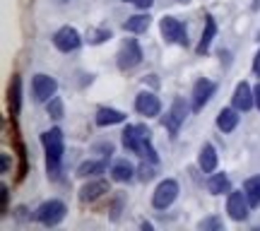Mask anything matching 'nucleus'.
Listing matches in <instances>:
<instances>
[{
	"mask_svg": "<svg viewBox=\"0 0 260 231\" xmlns=\"http://www.w3.org/2000/svg\"><path fill=\"white\" fill-rule=\"evenodd\" d=\"M82 34L77 31L75 27H70V24H65V27H60L53 34V46L60 51V53H75L77 48L82 46Z\"/></svg>",
	"mask_w": 260,
	"mask_h": 231,
	"instance_id": "9d476101",
	"label": "nucleus"
},
{
	"mask_svg": "<svg viewBox=\"0 0 260 231\" xmlns=\"http://www.w3.org/2000/svg\"><path fill=\"white\" fill-rule=\"evenodd\" d=\"M123 147L130 149L133 154H140L142 159H147V161H152V164H157L159 157H157V149L152 147V130L147 128V125H125V130H123Z\"/></svg>",
	"mask_w": 260,
	"mask_h": 231,
	"instance_id": "f03ea898",
	"label": "nucleus"
},
{
	"mask_svg": "<svg viewBox=\"0 0 260 231\" xmlns=\"http://www.w3.org/2000/svg\"><path fill=\"white\" fill-rule=\"evenodd\" d=\"M214 37H217V22H214L212 15H207V17H205L203 34H200V44L195 46V53H198V56H205V53H210Z\"/></svg>",
	"mask_w": 260,
	"mask_h": 231,
	"instance_id": "dca6fc26",
	"label": "nucleus"
},
{
	"mask_svg": "<svg viewBox=\"0 0 260 231\" xmlns=\"http://www.w3.org/2000/svg\"><path fill=\"white\" fill-rule=\"evenodd\" d=\"M253 75L260 80V48H258V53H255V58H253Z\"/></svg>",
	"mask_w": 260,
	"mask_h": 231,
	"instance_id": "473e14b6",
	"label": "nucleus"
},
{
	"mask_svg": "<svg viewBox=\"0 0 260 231\" xmlns=\"http://www.w3.org/2000/svg\"><path fill=\"white\" fill-rule=\"evenodd\" d=\"M65 214H68V207H65L63 200L51 197V200H46V203H41L37 207V212H34V222L44 224V226H58V224L65 219Z\"/></svg>",
	"mask_w": 260,
	"mask_h": 231,
	"instance_id": "39448f33",
	"label": "nucleus"
},
{
	"mask_svg": "<svg viewBox=\"0 0 260 231\" xmlns=\"http://www.w3.org/2000/svg\"><path fill=\"white\" fill-rule=\"evenodd\" d=\"M159 31H161V39H164L167 44L183 46V48H188V44H190V39H188V27L178 17L164 15V17L159 19Z\"/></svg>",
	"mask_w": 260,
	"mask_h": 231,
	"instance_id": "7ed1b4c3",
	"label": "nucleus"
},
{
	"mask_svg": "<svg viewBox=\"0 0 260 231\" xmlns=\"http://www.w3.org/2000/svg\"><path fill=\"white\" fill-rule=\"evenodd\" d=\"M190 111H193V104H188L183 96H176V99L171 102V109H169L167 116H164V128L169 130V138H176L178 130L186 123Z\"/></svg>",
	"mask_w": 260,
	"mask_h": 231,
	"instance_id": "20e7f679",
	"label": "nucleus"
},
{
	"mask_svg": "<svg viewBox=\"0 0 260 231\" xmlns=\"http://www.w3.org/2000/svg\"><path fill=\"white\" fill-rule=\"evenodd\" d=\"M41 147L46 154V174L48 178L58 181L63 169V152H65V135L60 128H51L41 133Z\"/></svg>",
	"mask_w": 260,
	"mask_h": 231,
	"instance_id": "f257e3e1",
	"label": "nucleus"
},
{
	"mask_svg": "<svg viewBox=\"0 0 260 231\" xmlns=\"http://www.w3.org/2000/svg\"><path fill=\"white\" fill-rule=\"evenodd\" d=\"M142 58H145V53L140 48L138 39H125L121 48H118V53H116V65H118V70L128 73V70H133V68H138L142 63Z\"/></svg>",
	"mask_w": 260,
	"mask_h": 231,
	"instance_id": "423d86ee",
	"label": "nucleus"
},
{
	"mask_svg": "<svg viewBox=\"0 0 260 231\" xmlns=\"http://www.w3.org/2000/svg\"><path fill=\"white\" fill-rule=\"evenodd\" d=\"M94 152H102L104 159H109L113 154V145L111 142H102V145H94Z\"/></svg>",
	"mask_w": 260,
	"mask_h": 231,
	"instance_id": "c85d7f7f",
	"label": "nucleus"
},
{
	"mask_svg": "<svg viewBox=\"0 0 260 231\" xmlns=\"http://www.w3.org/2000/svg\"><path fill=\"white\" fill-rule=\"evenodd\" d=\"M232 106L234 109H239L241 113L251 111L253 106H255V94H253V87L246 82V80L236 84V89H234V94H232Z\"/></svg>",
	"mask_w": 260,
	"mask_h": 231,
	"instance_id": "4468645a",
	"label": "nucleus"
},
{
	"mask_svg": "<svg viewBox=\"0 0 260 231\" xmlns=\"http://www.w3.org/2000/svg\"><path fill=\"white\" fill-rule=\"evenodd\" d=\"M135 174H138V169L133 167L128 159H118L111 164V181H116V183H128L135 178Z\"/></svg>",
	"mask_w": 260,
	"mask_h": 231,
	"instance_id": "412c9836",
	"label": "nucleus"
},
{
	"mask_svg": "<svg viewBox=\"0 0 260 231\" xmlns=\"http://www.w3.org/2000/svg\"><path fill=\"white\" fill-rule=\"evenodd\" d=\"M243 190H246V195H248L253 210H255V207H260V176H251V178H246Z\"/></svg>",
	"mask_w": 260,
	"mask_h": 231,
	"instance_id": "393cba45",
	"label": "nucleus"
},
{
	"mask_svg": "<svg viewBox=\"0 0 260 231\" xmlns=\"http://www.w3.org/2000/svg\"><path fill=\"white\" fill-rule=\"evenodd\" d=\"M0 203H3V214L8 212V205H10V188L5 183L0 185Z\"/></svg>",
	"mask_w": 260,
	"mask_h": 231,
	"instance_id": "c756f323",
	"label": "nucleus"
},
{
	"mask_svg": "<svg viewBox=\"0 0 260 231\" xmlns=\"http://www.w3.org/2000/svg\"><path fill=\"white\" fill-rule=\"evenodd\" d=\"M106 169H109V159H87V161H82L80 167H77V174L80 178H96V176L106 174Z\"/></svg>",
	"mask_w": 260,
	"mask_h": 231,
	"instance_id": "6ab92c4d",
	"label": "nucleus"
},
{
	"mask_svg": "<svg viewBox=\"0 0 260 231\" xmlns=\"http://www.w3.org/2000/svg\"><path fill=\"white\" fill-rule=\"evenodd\" d=\"M251 210L253 207H251V200H248L246 190H232V193L226 195V214H229V219L246 222Z\"/></svg>",
	"mask_w": 260,
	"mask_h": 231,
	"instance_id": "6e6552de",
	"label": "nucleus"
},
{
	"mask_svg": "<svg viewBox=\"0 0 260 231\" xmlns=\"http://www.w3.org/2000/svg\"><path fill=\"white\" fill-rule=\"evenodd\" d=\"M178 193H181V188H178L176 178L159 181L157 188H154V193H152V207H154V210H169L171 205L176 203Z\"/></svg>",
	"mask_w": 260,
	"mask_h": 231,
	"instance_id": "0eeeda50",
	"label": "nucleus"
},
{
	"mask_svg": "<svg viewBox=\"0 0 260 231\" xmlns=\"http://www.w3.org/2000/svg\"><path fill=\"white\" fill-rule=\"evenodd\" d=\"M253 94H255V109L260 111V82L253 87Z\"/></svg>",
	"mask_w": 260,
	"mask_h": 231,
	"instance_id": "72a5a7b5",
	"label": "nucleus"
},
{
	"mask_svg": "<svg viewBox=\"0 0 260 231\" xmlns=\"http://www.w3.org/2000/svg\"><path fill=\"white\" fill-rule=\"evenodd\" d=\"M8 104H10V113H12V118L19 116V111H22V77H19V75H12V80H10Z\"/></svg>",
	"mask_w": 260,
	"mask_h": 231,
	"instance_id": "aec40b11",
	"label": "nucleus"
},
{
	"mask_svg": "<svg viewBox=\"0 0 260 231\" xmlns=\"http://www.w3.org/2000/svg\"><path fill=\"white\" fill-rule=\"evenodd\" d=\"M128 116L118 109H111V106H99L96 109V116H94V123L99 128H111V125H118V123H125Z\"/></svg>",
	"mask_w": 260,
	"mask_h": 231,
	"instance_id": "2eb2a0df",
	"label": "nucleus"
},
{
	"mask_svg": "<svg viewBox=\"0 0 260 231\" xmlns=\"http://www.w3.org/2000/svg\"><path fill=\"white\" fill-rule=\"evenodd\" d=\"M174 3H178V5H186L188 0H174Z\"/></svg>",
	"mask_w": 260,
	"mask_h": 231,
	"instance_id": "f704fd0d",
	"label": "nucleus"
},
{
	"mask_svg": "<svg viewBox=\"0 0 260 231\" xmlns=\"http://www.w3.org/2000/svg\"><path fill=\"white\" fill-rule=\"evenodd\" d=\"M149 24H152V17H149V12H138V15H130L125 22H123V29L128 31V34H142V31H147Z\"/></svg>",
	"mask_w": 260,
	"mask_h": 231,
	"instance_id": "4be33fe9",
	"label": "nucleus"
},
{
	"mask_svg": "<svg viewBox=\"0 0 260 231\" xmlns=\"http://www.w3.org/2000/svg\"><path fill=\"white\" fill-rule=\"evenodd\" d=\"M135 111H138L140 116H145V118H157L159 113H161V102H159V96L154 92L142 89V92L135 96Z\"/></svg>",
	"mask_w": 260,
	"mask_h": 231,
	"instance_id": "f8f14e48",
	"label": "nucleus"
},
{
	"mask_svg": "<svg viewBox=\"0 0 260 231\" xmlns=\"http://www.w3.org/2000/svg\"><path fill=\"white\" fill-rule=\"evenodd\" d=\"M138 178L142 181V183L152 181V178H154V164H152V161H149V164H140V169H138Z\"/></svg>",
	"mask_w": 260,
	"mask_h": 231,
	"instance_id": "cd10ccee",
	"label": "nucleus"
},
{
	"mask_svg": "<svg viewBox=\"0 0 260 231\" xmlns=\"http://www.w3.org/2000/svg\"><path fill=\"white\" fill-rule=\"evenodd\" d=\"M111 193V183L106 181V178H92L89 183H84L82 188H80V200L82 203H96L99 197H104V195Z\"/></svg>",
	"mask_w": 260,
	"mask_h": 231,
	"instance_id": "ddd939ff",
	"label": "nucleus"
},
{
	"mask_svg": "<svg viewBox=\"0 0 260 231\" xmlns=\"http://www.w3.org/2000/svg\"><path fill=\"white\" fill-rule=\"evenodd\" d=\"M217 161H219V157H217L214 145L212 142H205L203 147H200V154H198V167H200V171H203V174H214V171H217Z\"/></svg>",
	"mask_w": 260,
	"mask_h": 231,
	"instance_id": "f3484780",
	"label": "nucleus"
},
{
	"mask_svg": "<svg viewBox=\"0 0 260 231\" xmlns=\"http://www.w3.org/2000/svg\"><path fill=\"white\" fill-rule=\"evenodd\" d=\"M217 92V82L207 80V77H200L198 82L193 84V92H190V104H193V111H203L205 106L210 104V99Z\"/></svg>",
	"mask_w": 260,
	"mask_h": 231,
	"instance_id": "9b49d317",
	"label": "nucleus"
},
{
	"mask_svg": "<svg viewBox=\"0 0 260 231\" xmlns=\"http://www.w3.org/2000/svg\"><path fill=\"white\" fill-rule=\"evenodd\" d=\"M207 190L212 195H229L232 193V178L224 174V171L210 174V178H207Z\"/></svg>",
	"mask_w": 260,
	"mask_h": 231,
	"instance_id": "5701e85b",
	"label": "nucleus"
},
{
	"mask_svg": "<svg viewBox=\"0 0 260 231\" xmlns=\"http://www.w3.org/2000/svg\"><path fill=\"white\" fill-rule=\"evenodd\" d=\"M58 92V82L56 77H51L46 73H37L31 77V94H34V102L37 104H46L51 102Z\"/></svg>",
	"mask_w": 260,
	"mask_h": 231,
	"instance_id": "1a4fd4ad",
	"label": "nucleus"
},
{
	"mask_svg": "<svg viewBox=\"0 0 260 231\" xmlns=\"http://www.w3.org/2000/svg\"><path fill=\"white\" fill-rule=\"evenodd\" d=\"M46 111H48V116L53 120H60L65 116V106H63V99L60 96H53L51 102H46Z\"/></svg>",
	"mask_w": 260,
	"mask_h": 231,
	"instance_id": "a878e982",
	"label": "nucleus"
},
{
	"mask_svg": "<svg viewBox=\"0 0 260 231\" xmlns=\"http://www.w3.org/2000/svg\"><path fill=\"white\" fill-rule=\"evenodd\" d=\"M198 229H205V231H222L224 229V222L217 217V214H212V217H205V219H200L198 222Z\"/></svg>",
	"mask_w": 260,
	"mask_h": 231,
	"instance_id": "bb28decb",
	"label": "nucleus"
},
{
	"mask_svg": "<svg viewBox=\"0 0 260 231\" xmlns=\"http://www.w3.org/2000/svg\"><path fill=\"white\" fill-rule=\"evenodd\" d=\"M130 5H135L138 10H149L152 5H154V0H128Z\"/></svg>",
	"mask_w": 260,
	"mask_h": 231,
	"instance_id": "2f4dec72",
	"label": "nucleus"
},
{
	"mask_svg": "<svg viewBox=\"0 0 260 231\" xmlns=\"http://www.w3.org/2000/svg\"><path fill=\"white\" fill-rule=\"evenodd\" d=\"M10 167H12L10 154L8 152H3V154H0V174H10Z\"/></svg>",
	"mask_w": 260,
	"mask_h": 231,
	"instance_id": "7c9ffc66",
	"label": "nucleus"
},
{
	"mask_svg": "<svg viewBox=\"0 0 260 231\" xmlns=\"http://www.w3.org/2000/svg\"><path fill=\"white\" fill-rule=\"evenodd\" d=\"M239 109H234V106H226L222 111L217 113V128L222 130V133H234V130L239 128V123H241V116H239Z\"/></svg>",
	"mask_w": 260,
	"mask_h": 231,
	"instance_id": "a211bd4d",
	"label": "nucleus"
},
{
	"mask_svg": "<svg viewBox=\"0 0 260 231\" xmlns=\"http://www.w3.org/2000/svg\"><path fill=\"white\" fill-rule=\"evenodd\" d=\"M111 37H113L111 29H106V27H89V29H87V34H84V41H87L89 46H99V44H104V41H109Z\"/></svg>",
	"mask_w": 260,
	"mask_h": 231,
	"instance_id": "b1692460",
	"label": "nucleus"
}]
</instances>
